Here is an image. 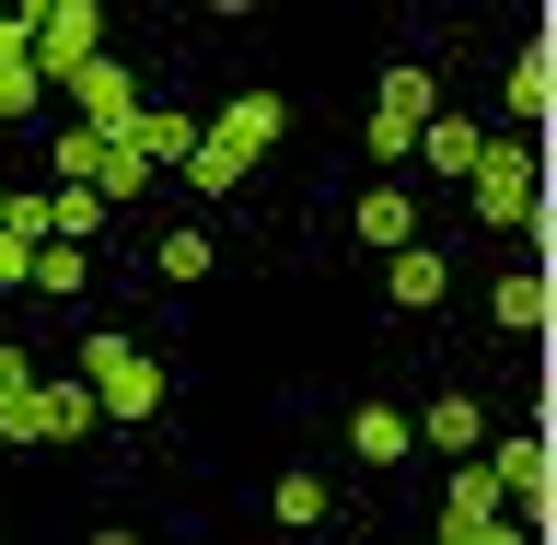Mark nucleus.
Listing matches in <instances>:
<instances>
[{"label": "nucleus", "instance_id": "obj_1", "mask_svg": "<svg viewBox=\"0 0 557 545\" xmlns=\"http://www.w3.org/2000/svg\"><path fill=\"white\" fill-rule=\"evenodd\" d=\"M278 139H290V94H233V104L198 128V151H186V186H198V198H233Z\"/></svg>", "mask_w": 557, "mask_h": 545}, {"label": "nucleus", "instance_id": "obj_21", "mask_svg": "<svg viewBox=\"0 0 557 545\" xmlns=\"http://www.w3.org/2000/svg\"><path fill=\"white\" fill-rule=\"evenodd\" d=\"M546 82H557L546 47H522V59H511V94H499V104H511V116H546Z\"/></svg>", "mask_w": 557, "mask_h": 545}, {"label": "nucleus", "instance_id": "obj_2", "mask_svg": "<svg viewBox=\"0 0 557 545\" xmlns=\"http://www.w3.org/2000/svg\"><path fill=\"white\" fill-rule=\"evenodd\" d=\"M82 383H94V407L116 418V430H139V418L163 407V372H151V348L116 337V325H104V337H82Z\"/></svg>", "mask_w": 557, "mask_h": 545}, {"label": "nucleus", "instance_id": "obj_16", "mask_svg": "<svg viewBox=\"0 0 557 545\" xmlns=\"http://www.w3.org/2000/svg\"><path fill=\"white\" fill-rule=\"evenodd\" d=\"M407 151H418V163H442V174H465V163L487 151V128H476V116H418Z\"/></svg>", "mask_w": 557, "mask_h": 545}, {"label": "nucleus", "instance_id": "obj_3", "mask_svg": "<svg viewBox=\"0 0 557 545\" xmlns=\"http://www.w3.org/2000/svg\"><path fill=\"white\" fill-rule=\"evenodd\" d=\"M511 534H534V511H522L511 487H499L476 453H465V476L442 487V545H511Z\"/></svg>", "mask_w": 557, "mask_h": 545}, {"label": "nucleus", "instance_id": "obj_24", "mask_svg": "<svg viewBox=\"0 0 557 545\" xmlns=\"http://www.w3.org/2000/svg\"><path fill=\"white\" fill-rule=\"evenodd\" d=\"M12 12H24V24H47V12H59V0H12Z\"/></svg>", "mask_w": 557, "mask_h": 545}, {"label": "nucleus", "instance_id": "obj_5", "mask_svg": "<svg viewBox=\"0 0 557 545\" xmlns=\"http://www.w3.org/2000/svg\"><path fill=\"white\" fill-rule=\"evenodd\" d=\"M418 116H442V70H430V59L372 70V163H395V151H407Z\"/></svg>", "mask_w": 557, "mask_h": 545}, {"label": "nucleus", "instance_id": "obj_11", "mask_svg": "<svg viewBox=\"0 0 557 545\" xmlns=\"http://www.w3.org/2000/svg\"><path fill=\"white\" fill-rule=\"evenodd\" d=\"M487 476H499V487H511V499H522V511H546V476H557V453H546V430H511V442H499V453H487Z\"/></svg>", "mask_w": 557, "mask_h": 545}, {"label": "nucleus", "instance_id": "obj_15", "mask_svg": "<svg viewBox=\"0 0 557 545\" xmlns=\"http://www.w3.org/2000/svg\"><path fill=\"white\" fill-rule=\"evenodd\" d=\"M348 453H360V465H407V453H418V418L407 407H360V418H348Z\"/></svg>", "mask_w": 557, "mask_h": 545}, {"label": "nucleus", "instance_id": "obj_13", "mask_svg": "<svg viewBox=\"0 0 557 545\" xmlns=\"http://www.w3.org/2000/svg\"><path fill=\"white\" fill-rule=\"evenodd\" d=\"M24 290H47V302H70V290H94V244L47 233V244H35V268H24Z\"/></svg>", "mask_w": 557, "mask_h": 545}, {"label": "nucleus", "instance_id": "obj_22", "mask_svg": "<svg viewBox=\"0 0 557 545\" xmlns=\"http://www.w3.org/2000/svg\"><path fill=\"white\" fill-rule=\"evenodd\" d=\"M94 151H104V128L82 116V128H59V151H47V163H59V174H94Z\"/></svg>", "mask_w": 557, "mask_h": 545}, {"label": "nucleus", "instance_id": "obj_8", "mask_svg": "<svg viewBox=\"0 0 557 545\" xmlns=\"http://www.w3.org/2000/svg\"><path fill=\"white\" fill-rule=\"evenodd\" d=\"M94 47H104V0H59V12L35 24V70H47V82H70Z\"/></svg>", "mask_w": 557, "mask_h": 545}, {"label": "nucleus", "instance_id": "obj_7", "mask_svg": "<svg viewBox=\"0 0 557 545\" xmlns=\"http://www.w3.org/2000/svg\"><path fill=\"white\" fill-rule=\"evenodd\" d=\"M59 94H70V104H82V116H94V128H128V116H139V70H128V59H116V47H94V59L70 70Z\"/></svg>", "mask_w": 557, "mask_h": 545}, {"label": "nucleus", "instance_id": "obj_19", "mask_svg": "<svg viewBox=\"0 0 557 545\" xmlns=\"http://www.w3.org/2000/svg\"><path fill=\"white\" fill-rule=\"evenodd\" d=\"M487 313H499L511 337H534V325H546V278H534V268H522V278H499V290H487Z\"/></svg>", "mask_w": 557, "mask_h": 545}, {"label": "nucleus", "instance_id": "obj_6", "mask_svg": "<svg viewBox=\"0 0 557 545\" xmlns=\"http://www.w3.org/2000/svg\"><path fill=\"white\" fill-rule=\"evenodd\" d=\"M94 383H24V395H0V442H70V430H94Z\"/></svg>", "mask_w": 557, "mask_h": 545}, {"label": "nucleus", "instance_id": "obj_4", "mask_svg": "<svg viewBox=\"0 0 557 545\" xmlns=\"http://www.w3.org/2000/svg\"><path fill=\"white\" fill-rule=\"evenodd\" d=\"M465 174H476L465 198H476V221H487V233H534V186H546V174H534V151H522V139H487Z\"/></svg>", "mask_w": 557, "mask_h": 545}, {"label": "nucleus", "instance_id": "obj_12", "mask_svg": "<svg viewBox=\"0 0 557 545\" xmlns=\"http://www.w3.org/2000/svg\"><path fill=\"white\" fill-rule=\"evenodd\" d=\"M418 453H487V407L476 395H430L418 407Z\"/></svg>", "mask_w": 557, "mask_h": 545}, {"label": "nucleus", "instance_id": "obj_20", "mask_svg": "<svg viewBox=\"0 0 557 545\" xmlns=\"http://www.w3.org/2000/svg\"><path fill=\"white\" fill-rule=\"evenodd\" d=\"M35 94H47V70H35V59H0V128H24Z\"/></svg>", "mask_w": 557, "mask_h": 545}, {"label": "nucleus", "instance_id": "obj_17", "mask_svg": "<svg viewBox=\"0 0 557 545\" xmlns=\"http://www.w3.org/2000/svg\"><path fill=\"white\" fill-rule=\"evenodd\" d=\"M209 268H221V244H209L198 221H174V233L151 244V278H163V290H186V278H209Z\"/></svg>", "mask_w": 557, "mask_h": 545}, {"label": "nucleus", "instance_id": "obj_18", "mask_svg": "<svg viewBox=\"0 0 557 545\" xmlns=\"http://www.w3.org/2000/svg\"><path fill=\"white\" fill-rule=\"evenodd\" d=\"M278 522H290V534H313V522H337V487L313 476V465H290V476H278Z\"/></svg>", "mask_w": 557, "mask_h": 545}, {"label": "nucleus", "instance_id": "obj_10", "mask_svg": "<svg viewBox=\"0 0 557 545\" xmlns=\"http://www.w3.org/2000/svg\"><path fill=\"white\" fill-rule=\"evenodd\" d=\"M348 233L372 244V256H395V244H418V198L407 186H360V198H348Z\"/></svg>", "mask_w": 557, "mask_h": 545}, {"label": "nucleus", "instance_id": "obj_25", "mask_svg": "<svg viewBox=\"0 0 557 545\" xmlns=\"http://www.w3.org/2000/svg\"><path fill=\"white\" fill-rule=\"evenodd\" d=\"M209 12H256V0H209Z\"/></svg>", "mask_w": 557, "mask_h": 545}, {"label": "nucleus", "instance_id": "obj_14", "mask_svg": "<svg viewBox=\"0 0 557 545\" xmlns=\"http://www.w3.org/2000/svg\"><path fill=\"white\" fill-rule=\"evenodd\" d=\"M116 139H139V151H151L163 174H186V151H198V116H174V104H139Z\"/></svg>", "mask_w": 557, "mask_h": 545}, {"label": "nucleus", "instance_id": "obj_23", "mask_svg": "<svg viewBox=\"0 0 557 545\" xmlns=\"http://www.w3.org/2000/svg\"><path fill=\"white\" fill-rule=\"evenodd\" d=\"M24 383H35V360H24L12 337H0V395H24Z\"/></svg>", "mask_w": 557, "mask_h": 545}, {"label": "nucleus", "instance_id": "obj_9", "mask_svg": "<svg viewBox=\"0 0 557 545\" xmlns=\"http://www.w3.org/2000/svg\"><path fill=\"white\" fill-rule=\"evenodd\" d=\"M442 290H453V256H442V244H430V233H418V244H395V256H383V302H395V313H430V302H442Z\"/></svg>", "mask_w": 557, "mask_h": 545}]
</instances>
